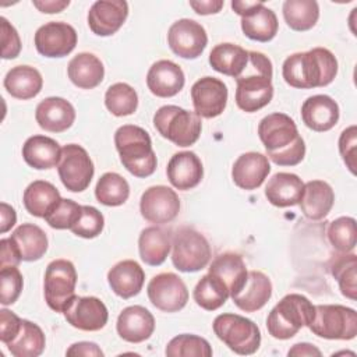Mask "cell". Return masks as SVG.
I'll use <instances>...</instances> for the list:
<instances>
[{"mask_svg":"<svg viewBox=\"0 0 357 357\" xmlns=\"http://www.w3.org/2000/svg\"><path fill=\"white\" fill-rule=\"evenodd\" d=\"M258 135L266 158L279 166H296L305 155V144L294 120L284 113L265 116L258 124Z\"/></svg>","mask_w":357,"mask_h":357,"instance_id":"obj_1","label":"cell"},{"mask_svg":"<svg viewBox=\"0 0 357 357\" xmlns=\"http://www.w3.org/2000/svg\"><path fill=\"white\" fill-rule=\"evenodd\" d=\"M337 74V60L325 47H314L289 56L282 66L286 84L298 89H311L329 85Z\"/></svg>","mask_w":357,"mask_h":357,"instance_id":"obj_2","label":"cell"},{"mask_svg":"<svg viewBox=\"0 0 357 357\" xmlns=\"http://www.w3.org/2000/svg\"><path fill=\"white\" fill-rule=\"evenodd\" d=\"M272 63L259 52H248V63L243 74L236 78V105L245 113L265 107L273 98Z\"/></svg>","mask_w":357,"mask_h":357,"instance_id":"obj_3","label":"cell"},{"mask_svg":"<svg viewBox=\"0 0 357 357\" xmlns=\"http://www.w3.org/2000/svg\"><path fill=\"white\" fill-rule=\"evenodd\" d=\"M114 145L123 166L132 176L145 178L153 174L158 160L151 137L144 128L132 124L119 127L114 134Z\"/></svg>","mask_w":357,"mask_h":357,"instance_id":"obj_4","label":"cell"},{"mask_svg":"<svg viewBox=\"0 0 357 357\" xmlns=\"http://www.w3.org/2000/svg\"><path fill=\"white\" fill-rule=\"evenodd\" d=\"M315 305L303 294H286L269 312L266 318L268 333L279 340L293 337L314 317Z\"/></svg>","mask_w":357,"mask_h":357,"instance_id":"obj_5","label":"cell"},{"mask_svg":"<svg viewBox=\"0 0 357 357\" xmlns=\"http://www.w3.org/2000/svg\"><path fill=\"white\" fill-rule=\"evenodd\" d=\"M156 131L177 146L194 145L202 130L201 117L195 112H188L174 105H166L153 114Z\"/></svg>","mask_w":357,"mask_h":357,"instance_id":"obj_6","label":"cell"},{"mask_svg":"<svg viewBox=\"0 0 357 357\" xmlns=\"http://www.w3.org/2000/svg\"><path fill=\"white\" fill-rule=\"evenodd\" d=\"M318 337L329 340H351L357 335V312L340 304H319L307 325Z\"/></svg>","mask_w":357,"mask_h":357,"instance_id":"obj_7","label":"cell"},{"mask_svg":"<svg viewBox=\"0 0 357 357\" xmlns=\"http://www.w3.org/2000/svg\"><path fill=\"white\" fill-rule=\"evenodd\" d=\"M213 332L231 351L240 356L254 354L261 344L257 324L238 314H220L213 319Z\"/></svg>","mask_w":357,"mask_h":357,"instance_id":"obj_8","label":"cell"},{"mask_svg":"<svg viewBox=\"0 0 357 357\" xmlns=\"http://www.w3.org/2000/svg\"><path fill=\"white\" fill-rule=\"evenodd\" d=\"M172 262L181 272H198L211 261V245L204 234L192 227H180L172 240Z\"/></svg>","mask_w":357,"mask_h":357,"instance_id":"obj_9","label":"cell"},{"mask_svg":"<svg viewBox=\"0 0 357 357\" xmlns=\"http://www.w3.org/2000/svg\"><path fill=\"white\" fill-rule=\"evenodd\" d=\"M77 271L68 259H54L45 271V301L56 312H64L75 297Z\"/></svg>","mask_w":357,"mask_h":357,"instance_id":"obj_10","label":"cell"},{"mask_svg":"<svg viewBox=\"0 0 357 357\" xmlns=\"http://www.w3.org/2000/svg\"><path fill=\"white\" fill-rule=\"evenodd\" d=\"M57 173L68 191L81 192L91 184L95 167L88 152L81 145L68 144L61 148Z\"/></svg>","mask_w":357,"mask_h":357,"instance_id":"obj_11","label":"cell"},{"mask_svg":"<svg viewBox=\"0 0 357 357\" xmlns=\"http://www.w3.org/2000/svg\"><path fill=\"white\" fill-rule=\"evenodd\" d=\"M149 301L163 312H177L188 301V290L183 279L173 272L155 275L146 287Z\"/></svg>","mask_w":357,"mask_h":357,"instance_id":"obj_12","label":"cell"},{"mask_svg":"<svg viewBox=\"0 0 357 357\" xmlns=\"http://www.w3.org/2000/svg\"><path fill=\"white\" fill-rule=\"evenodd\" d=\"M208 43L205 28L194 20L181 18L173 22L167 31V45L172 52L183 59H197Z\"/></svg>","mask_w":357,"mask_h":357,"instance_id":"obj_13","label":"cell"},{"mask_svg":"<svg viewBox=\"0 0 357 357\" xmlns=\"http://www.w3.org/2000/svg\"><path fill=\"white\" fill-rule=\"evenodd\" d=\"M139 211L142 218L149 223L165 225L174 220L178 215L180 199L170 187L152 185L141 195Z\"/></svg>","mask_w":357,"mask_h":357,"instance_id":"obj_14","label":"cell"},{"mask_svg":"<svg viewBox=\"0 0 357 357\" xmlns=\"http://www.w3.org/2000/svg\"><path fill=\"white\" fill-rule=\"evenodd\" d=\"M35 47L45 57H64L77 45V31L67 22L50 21L35 32Z\"/></svg>","mask_w":357,"mask_h":357,"instance_id":"obj_15","label":"cell"},{"mask_svg":"<svg viewBox=\"0 0 357 357\" xmlns=\"http://www.w3.org/2000/svg\"><path fill=\"white\" fill-rule=\"evenodd\" d=\"M227 86L215 77H202L191 86L194 110L199 117L213 119L223 113L227 103Z\"/></svg>","mask_w":357,"mask_h":357,"instance_id":"obj_16","label":"cell"},{"mask_svg":"<svg viewBox=\"0 0 357 357\" xmlns=\"http://www.w3.org/2000/svg\"><path fill=\"white\" fill-rule=\"evenodd\" d=\"M63 314L71 326L85 332L100 331L109 319V311L105 303L93 296H75Z\"/></svg>","mask_w":357,"mask_h":357,"instance_id":"obj_17","label":"cell"},{"mask_svg":"<svg viewBox=\"0 0 357 357\" xmlns=\"http://www.w3.org/2000/svg\"><path fill=\"white\" fill-rule=\"evenodd\" d=\"M128 17V4L124 0H98L88 11L89 29L98 36L116 33Z\"/></svg>","mask_w":357,"mask_h":357,"instance_id":"obj_18","label":"cell"},{"mask_svg":"<svg viewBox=\"0 0 357 357\" xmlns=\"http://www.w3.org/2000/svg\"><path fill=\"white\" fill-rule=\"evenodd\" d=\"M166 174L170 184L181 191L197 187L204 177V167L197 153L181 151L174 153L166 167Z\"/></svg>","mask_w":357,"mask_h":357,"instance_id":"obj_19","label":"cell"},{"mask_svg":"<svg viewBox=\"0 0 357 357\" xmlns=\"http://www.w3.org/2000/svg\"><path fill=\"white\" fill-rule=\"evenodd\" d=\"M181 67L172 60H158L146 74V86L158 98H172L184 86Z\"/></svg>","mask_w":357,"mask_h":357,"instance_id":"obj_20","label":"cell"},{"mask_svg":"<svg viewBox=\"0 0 357 357\" xmlns=\"http://www.w3.org/2000/svg\"><path fill=\"white\" fill-rule=\"evenodd\" d=\"M271 172L269 160L259 152H245L240 155L231 167V178L241 190L258 188Z\"/></svg>","mask_w":357,"mask_h":357,"instance_id":"obj_21","label":"cell"},{"mask_svg":"<svg viewBox=\"0 0 357 357\" xmlns=\"http://www.w3.org/2000/svg\"><path fill=\"white\" fill-rule=\"evenodd\" d=\"M119 336L130 343H141L151 337L155 331L153 315L142 305L126 307L117 318Z\"/></svg>","mask_w":357,"mask_h":357,"instance_id":"obj_22","label":"cell"},{"mask_svg":"<svg viewBox=\"0 0 357 357\" xmlns=\"http://www.w3.org/2000/svg\"><path fill=\"white\" fill-rule=\"evenodd\" d=\"M35 119L42 130L49 132H63L73 126L75 110L68 100L59 96H50L39 102L35 110Z\"/></svg>","mask_w":357,"mask_h":357,"instance_id":"obj_23","label":"cell"},{"mask_svg":"<svg viewBox=\"0 0 357 357\" xmlns=\"http://www.w3.org/2000/svg\"><path fill=\"white\" fill-rule=\"evenodd\" d=\"M301 119L312 131H329L339 120V106L328 95H314L304 100L301 106Z\"/></svg>","mask_w":357,"mask_h":357,"instance_id":"obj_24","label":"cell"},{"mask_svg":"<svg viewBox=\"0 0 357 357\" xmlns=\"http://www.w3.org/2000/svg\"><path fill=\"white\" fill-rule=\"evenodd\" d=\"M271 296V279L259 271H250L244 286L241 287L240 291L231 296V300L241 311L255 312L269 301Z\"/></svg>","mask_w":357,"mask_h":357,"instance_id":"obj_25","label":"cell"},{"mask_svg":"<svg viewBox=\"0 0 357 357\" xmlns=\"http://www.w3.org/2000/svg\"><path fill=\"white\" fill-rule=\"evenodd\" d=\"M107 282L110 289L119 297L127 300L137 296L142 290L145 272L134 259H124L117 262L107 272Z\"/></svg>","mask_w":357,"mask_h":357,"instance_id":"obj_26","label":"cell"},{"mask_svg":"<svg viewBox=\"0 0 357 357\" xmlns=\"http://www.w3.org/2000/svg\"><path fill=\"white\" fill-rule=\"evenodd\" d=\"M335 192L324 180H311L304 184L300 198V209L303 215L311 220L324 219L332 209Z\"/></svg>","mask_w":357,"mask_h":357,"instance_id":"obj_27","label":"cell"},{"mask_svg":"<svg viewBox=\"0 0 357 357\" xmlns=\"http://www.w3.org/2000/svg\"><path fill=\"white\" fill-rule=\"evenodd\" d=\"M303 188L304 183L297 174L280 172L269 178L265 187V197L278 208L294 206L300 202Z\"/></svg>","mask_w":357,"mask_h":357,"instance_id":"obj_28","label":"cell"},{"mask_svg":"<svg viewBox=\"0 0 357 357\" xmlns=\"http://www.w3.org/2000/svg\"><path fill=\"white\" fill-rule=\"evenodd\" d=\"M279 22L276 14L264 6L262 1L257 4L241 17V29L247 38L257 42H269L278 33Z\"/></svg>","mask_w":357,"mask_h":357,"instance_id":"obj_29","label":"cell"},{"mask_svg":"<svg viewBox=\"0 0 357 357\" xmlns=\"http://www.w3.org/2000/svg\"><path fill=\"white\" fill-rule=\"evenodd\" d=\"M61 156L59 142L46 135H32L22 145V158L36 170L52 169L57 166Z\"/></svg>","mask_w":357,"mask_h":357,"instance_id":"obj_30","label":"cell"},{"mask_svg":"<svg viewBox=\"0 0 357 357\" xmlns=\"http://www.w3.org/2000/svg\"><path fill=\"white\" fill-rule=\"evenodd\" d=\"M172 233L163 227H145L138 238L141 259L151 266L162 265L172 248Z\"/></svg>","mask_w":357,"mask_h":357,"instance_id":"obj_31","label":"cell"},{"mask_svg":"<svg viewBox=\"0 0 357 357\" xmlns=\"http://www.w3.org/2000/svg\"><path fill=\"white\" fill-rule=\"evenodd\" d=\"M67 74L75 86L81 89H92L103 81L105 67L100 59L95 54L82 52L70 60Z\"/></svg>","mask_w":357,"mask_h":357,"instance_id":"obj_32","label":"cell"},{"mask_svg":"<svg viewBox=\"0 0 357 357\" xmlns=\"http://www.w3.org/2000/svg\"><path fill=\"white\" fill-rule=\"evenodd\" d=\"M6 91L15 99L28 100L35 98L43 86L40 73L31 66H15L4 77Z\"/></svg>","mask_w":357,"mask_h":357,"instance_id":"obj_33","label":"cell"},{"mask_svg":"<svg viewBox=\"0 0 357 357\" xmlns=\"http://www.w3.org/2000/svg\"><path fill=\"white\" fill-rule=\"evenodd\" d=\"M208 273L216 276L227 286L230 297L241 290L248 275L243 258L234 252H225L218 255L212 261Z\"/></svg>","mask_w":357,"mask_h":357,"instance_id":"obj_34","label":"cell"},{"mask_svg":"<svg viewBox=\"0 0 357 357\" xmlns=\"http://www.w3.org/2000/svg\"><path fill=\"white\" fill-rule=\"evenodd\" d=\"M248 63V50L234 43H219L209 53L211 67L233 78H238Z\"/></svg>","mask_w":357,"mask_h":357,"instance_id":"obj_35","label":"cell"},{"mask_svg":"<svg viewBox=\"0 0 357 357\" xmlns=\"http://www.w3.org/2000/svg\"><path fill=\"white\" fill-rule=\"evenodd\" d=\"M10 238L14 241L22 261H38L47 251V236L33 223L20 225Z\"/></svg>","mask_w":357,"mask_h":357,"instance_id":"obj_36","label":"cell"},{"mask_svg":"<svg viewBox=\"0 0 357 357\" xmlns=\"http://www.w3.org/2000/svg\"><path fill=\"white\" fill-rule=\"evenodd\" d=\"M45 344V333L36 324L28 319H22L18 333L6 343L14 357H38L43 353Z\"/></svg>","mask_w":357,"mask_h":357,"instance_id":"obj_37","label":"cell"},{"mask_svg":"<svg viewBox=\"0 0 357 357\" xmlns=\"http://www.w3.org/2000/svg\"><path fill=\"white\" fill-rule=\"evenodd\" d=\"M59 190L49 181L35 180L32 181L24 191V206L25 209L36 216L45 218V215L50 211V208L60 201Z\"/></svg>","mask_w":357,"mask_h":357,"instance_id":"obj_38","label":"cell"},{"mask_svg":"<svg viewBox=\"0 0 357 357\" xmlns=\"http://www.w3.org/2000/svg\"><path fill=\"white\" fill-rule=\"evenodd\" d=\"M283 17L293 31H308L318 22L319 6L315 0H286Z\"/></svg>","mask_w":357,"mask_h":357,"instance_id":"obj_39","label":"cell"},{"mask_svg":"<svg viewBox=\"0 0 357 357\" xmlns=\"http://www.w3.org/2000/svg\"><path fill=\"white\" fill-rule=\"evenodd\" d=\"M192 297L201 308L215 311L226 303V300L230 297V291L220 279L206 273L197 283Z\"/></svg>","mask_w":357,"mask_h":357,"instance_id":"obj_40","label":"cell"},{"mask_svg":"<svg viewBox=\"0 0 357 357\" xmlns=\"http://www.w3.org/2000/svg\"><path fill=\"white\" fill-rule=\"evenodd\" d=\"M98 202L106 206H120L130 197V185L127 180L114 172L102 174L95 187Z\"/></svg>","mask_w":357,"mask_h":357,"instance_id":"obj_41","label":"cell"},{"mask_svg":"<svg viewBox=\"0 0 357 357\" xmlns=\"http://www.w3.org/2000/svg\"><path fill=\"white\" fill-rule=\"evenodd\" d=\"M331 273L336 279L342 294L354 301L357 294V255L353 252L336 255L331 264Z\"/></svg>","mask_w":357,"mask_h":357,"instance_id":"obj_42","label":"cell"},{"mask_svg":"<svg viewBox=\"0 0 357 357\" xmlns=\"http://www.w3.org/2000/svg\"><path fill=\"white\" fill-rule=\"evenodd\" d=\"M105 105L107 110L117 117L130 116L138 107V95L131 85L116 82L107 88L105 93Z\"/></svg>","mask_w":357,"mask_h":357,"instance_id":"obj_43","label":"cell"},{"mask_svg":"<svg viewBox=\"0 0 357 357\" xmlns=\"http://www.w3.org/2000/svg\"><path fill=\"white\" fill-rule=\"evenodd\" d=\"M169 357H211L212 347L209 342L197 335L183 333L174 336L165 350Z\"/></svg>","mask_w":357,"mask_h":357,"instance_id":"obj_44","label":"cell"},{"mask_svg":"<svg viewBox=\"0 0 357 357\" xmlns=\"http://www.w3.org/2000/svg\"><path fill=\"white\" fill-rule=\"evenodd\" d=\"M331 245L339 252H350L357 243L356 219L350 216H340L332 220L326 230Z\"/></svg>","mask_w":357,"mask_h":357,"instance_id":"obj_45","label":"cell"},{"mask_svg":"<svg viewBox=\"0 0 357 357\" xmlns=\"http://www.w3.org/2000/svg\"><path fill=\"white\" fill-rule=\"evenodd\" d=\"M81 211H82V205L68 198H60V201L50 208V211L45 215L43 219L53 229L71 230V227L79 219Z\"/></svg>","mask_w":357,"mask_h":357,"instance_id":"obj_46","label":"cell"},{"mask_svg":"<svg viewBox=\"0 0 357 357\" xmlns=\"http://www.w3.org/2000/svg\"><path fill=\"white\" fill-rule=\"evenodd\" d=\"M105 226L103 215L91 205H82L81 216L71 227V231L82 238H93L99 236Z\"/></svg>","mask_w":357,"mask_h":357,"instance_id":"obj_47","label":"cell"},{"mask_svg":"<svg viewBox=\"0 0 357 357\" xmlns=\"http://www.w3.org/2000/svg\"><path fill=\"white\" fill-rule=\"evenodd\" d=\"M24 286V279L17 266H4L0 269V303L3 305L14 304Z\"/></svg>","mask_w":357,"mask_h":357,"instance_id":"obj_48","label":"cell"},{"mask_svg":"<svg viewBox=\"0 0 357 357\" xmlns=\"http://www.w3.org/2000/svg\"><path fill=\"white\" fill-rule=\"evenodd\" d=\"M356 149H357V127L344 128L339 137V152L349 170L356 174Z\"/></svg>","mask_w":357,"mask_h":357,"instance_id":"obj_49","label":"cell"},{"mask_svg":"<svg viewBox=\"0 0 357 357\" xmlns=\"http://www.w3.org/2000/svg\"><path fill=\"white\" fill-rule=\"evenodd\" d=\"M1 25V57L3 59H15L21 52V40L17 29L7 21V18H0Z\"/></svg>","mask_w":357,"mask_h":357,"instance_id":"obj_50","label":"cell"},{"mask_svg":"<svg viewBox=\"0 0 357 357\" xmlns=\"http://www.w3.org/2000/svg\"><path fill=\"white\" fill-rule=\"evenodd\" d=\"M22 319L13 311L3 308L0 311V340L8 343L20 331Z\"/></svg>","mask_w":357,"mask_h":357,"instance_id":"obj_51","label":"cell"},{"mask_svg":"<svg viewBox=\"0 0 357 357\" xmlns=\"http://www.w3.org/2000/svg\"><path fill=\"white\" fill-rule=\"evenodd\" d=\"M0 268L4 266H18V264L22 261L20 257V252L14 244V241L8 238H1L0 240Z\"/></svg>","mask_w":357,"mask_h":357,"instance_id":"obj_52","label":"cell"},{"mask_svg":"<svg viewBox=\"0 0 357 357\" xmlns=\"http://www.w3.org/2000/svg\"><path fill=\"white\" fill-rule=\"evenodd\" d=\"M67 356H85V357H102L103 351L93 342H78L70 346L66 351Z\"/></svg>","mask_w":357,"mask_h":357,"instance_id":"obj_53","label":"cell"},{"mask_svg":"<svg viewBox=\"0 0 357 357\" xmlns=\"http://www.w3.org/2000/svg\"><path fill=\"white\" fill-rule=\"evenodd\" d=\"M225 1L223 0H191L190 7L199 15H209V14H218Z\"/></svg>","mask_w":357,"mask_h":357,"instance_id":"obj_54","label":"cell"},{"mask_svg":"<svg viewBox=\"0 0 357 357\" xmlns=\"http://www.w3.org/2000/svg\"><path fill=\"white\" fill-rule=\"evenodd\" d=\"M0 218H1V223H0V233L4 234L7 233L17 222V213H15V209L6 204V202H1L0 204Z\"/></svg>","mask_w":357,"mask_h":357,"instance_id":"obj_55","label":"cell"},{"mask_svg":"<svg viewBox=\"0 0 357 357\" xmlns=\"http://www.w3.org/2000/svg\"><path fill=\"white\" fill-rule=\"evenodd\" d=\"M32 4L40 11L46 14H54L63 11L66 7H68V0H33Z\"/></svg>","mask_w":357,"mask_h":357,"instance_id":"obj_56","label":"cell"},{"mask_svg":"<svg viewBox=\"0 0 357 357\" xmlns=\"http://www.w3.org/2000/svg\"><path fill=\"white\" fill-rule=\"evenodd\" d=\"M289 356H297V357H321L322 353L318 347H315L311 343H296L289 351Z\"/></svg>","mask_w":357,"mask_h":357,"instance_id":"obj_57","label":"cell"}]
</instances>
